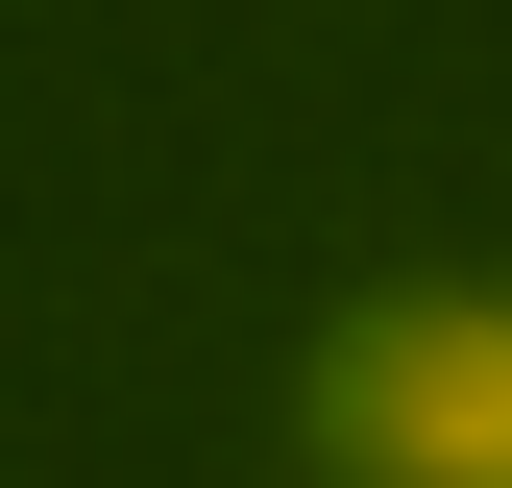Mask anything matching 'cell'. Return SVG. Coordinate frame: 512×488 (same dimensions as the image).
<instances>
[{
    "label": "cell",
    "instance_id": "cell-1",
    "mask_svg": "<svg viewBox=\"0 0 512 488\" xmlns=\"http://www.w3.org/2000/svg\"><path fill=\"white\" fill-rule=\"evenodd\" d=\"M269 440L317 488H512V244H342L269 342Z\"/></svg>",
    "mask_w": 512,
    "mask_h": 488
}]
</instances>
